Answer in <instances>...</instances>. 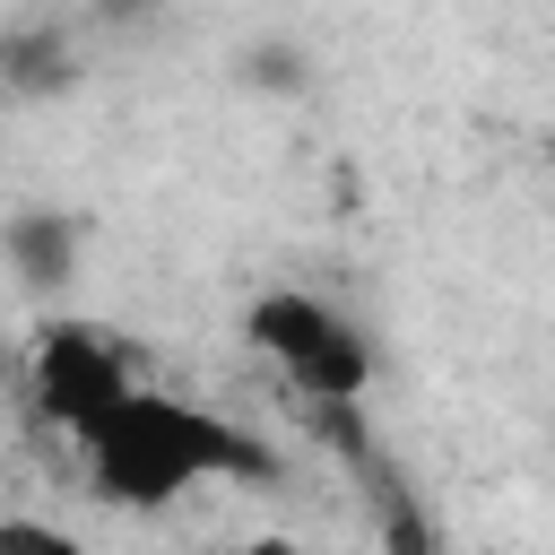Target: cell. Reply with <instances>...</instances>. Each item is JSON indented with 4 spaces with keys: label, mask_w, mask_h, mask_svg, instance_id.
<instances>
[{
    "label": "cell",
    "mask_w": 555,
    "mask_h": 555,
    "mask_svg": "<svg viewBox=\"0 0 555 555\" xmlns=\"http://www.w3.org/2000/svg\"><path fill=\"white\" fill-rule=\"evenodd\" d=\"M546 165H555V139H546Z\"/></svg>",
    "instance_id": "12"
},
{
    "label": "cell",
    "mask_w": 555,
    "mask_h": 555,
    "mask_svg": "<svg viewBox=\"0 0 555 555\" xmlns=\"http://www.w3.org/2000/svg\"><path fill=\"white\" fill-rule=\"evenodd\" d=\"M364 486H373L382 555H442V529H434V512L416 503V486H399V477H390V460H373V468H364Z\"/></svg>",
    "instance_id": "6"
},
{
    "label": "cell",
    "mask_w": 555,
    "mask_h": 555,
    "mask_svg": "<svg viewBox=\"0 0 555 555\" xmlns=\"http://www.w3.org/2000/svg\"><path fill=\"white\" fill-rule=\"evenodd\" d=\"M78 78H87V61H78V35H69L61 17H9V26H0V95H17V104H61Z\"/></svg>",
    "instance_id": "5"
},
{
    "label": "cell",
    "mask_w": 555,
    "mask_h": 555,
    "mask_svg": "<svg viewBox=\"0 0 555 555\" xmlns=\"http://www.w3.org/2000/svg\"><path fill=\"white\" fill-rule=\"evenodd\" d=\"M139 382H147L139 347H130L121 330H104V321H43L35 347H26V399H35V416L61 425L69 442H87Z\"/></svg>",
    "instance_id": "3"
},
{
    "label": "cell",
    "mask_w": 555,
    "mask_h": 555,
    "mask_svg": "<svg viewBox=\"0 0 555 555\" xmlns=\"http://www.w3.org/2000/svg\"><path fill=\"white\" fill-rule=\"evenodd\" d=\"M0 382H9V347H0Z\"/></svg>",
    "instance_id": "11"
},
{
    "label": "cell",
    "mask_w": 555,
    "mask_h": 555,
    "mask_svg": "<svg viewBox=\"0 0 555 555\" xmlns=\"http://www.w3.org/2000/svg\"><path fill=\"white\" fill-rule=\"evenodd\" d=\"M243 555H304V546H295V538H251Z\"/></svg>",
    "instance_id": "10"
},
{
    "label": "cell",
    "mask_w": 555,
    "mask_h": 555,
    "mask_svg": "<svg viewBox=\"0 0 555 555\" xmlns=\"http://www.w3.org/2000/svg\"><path fill=\"white\" fill-rule=\"evenodd\" d=\"M0 555H87L69 529H52V520H26V512H9L0 520Z\"/></svg>",
    "instance_id": "8"
},
{
    "label": "cell",
    "mask_w": 555,
    "mask_h": 555,
    "mask_svg": "<svg viewBox=\"0 0 555 555\" xmlns=\"http://www.w3.org/2000/svg\"><path fill=\"white\" fill-rule=\"evenodd\" d=\"M78 460H87L95 503H113V512H173L191 486H260L269 477V451L234 416H208L156 382H139L78 442Z\"/></svg>",
    "instance_id": "1"
},
{
    "label": "cell",
    "mask_w": 555,
    "mask_h": 555,
    "mask_svg": "<svg viewBox=\"0 0 555 555\" xmlns=\"http://www.w3.org/2000/svg\"><path fill=\"white\" fill-rule=\"evenodd\" d=\"M243 338L278 364L295 399H364L373 390V338L312 286H260L243 304Z\"/></svg>",
    "instance_id": "2"
},
{
    "label": "cell",
    "mask_w": 555,
    "mask_h": 555,
    "mask_svg": "<svg viewBox=\"0 0 555 555\" xmlns=\"http://www.w3.org/2000/svg\"><path fill=\"white\" fill-rule=\"evenodd\" d=\"M156 9H165V0H87V17H95V26H147Z\"/></svg>",
    "instance_id": "9"
},
{
    "label": "cell",
    "mask_w": 555,
    "mask_h": 555,
    "mask_svg": "<svg viewBox=\"0 0 555 555\" xmlns=\"http://www.w3.org/2000/svg\"><path fill=\"white\" fill-rule=\"evenodd\" d=\"M0 260L26 295H61L78 269H87V217L78 208H52V199H26L0 217Z\"/></svg>",
    "instance_id": "4"
},
{
    "label": "cell",
    "mask_w": 555,
    "mask_h": 555,
    "mask_svg": "<svg viewBox=\"0 0 555 555\" xmlns=\"http://www.w3.org/2000/svg\"><path fill=\"white\" fill-rule=\"evenodd\" d=\"M234 69H243L251 95H304V87H312V61H304L295 43H251Z\"/></svg>",
    "instance_id": "7"
}]
</instances>
